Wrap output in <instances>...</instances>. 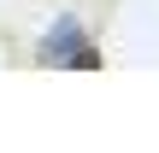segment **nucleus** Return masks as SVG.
I'll use <instances>...</instances> for the list:
<instances>
[{"mask_svg":"<svg viewBox=\"0 0 159 153\" xmlns=\"http://www.w3.org/2000/svg\"><path fill=\"white\" fill-rule=\"evenodd\" d=\"M35 59L41 65H53V71H65V65H77V71H100L106 59H100V47L83 35V24L65 12V18H53V29L35 41Z\"/></svg>","mask_w":159,"mask_h":153,"instance_id":"obj_1","label":"nucleus"}]
</instances>
